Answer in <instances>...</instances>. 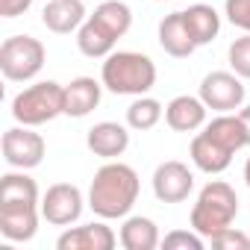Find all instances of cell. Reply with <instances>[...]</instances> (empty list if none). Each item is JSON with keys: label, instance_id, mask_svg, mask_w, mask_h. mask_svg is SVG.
Returning a JSON list of instances; mask_svg holds the SVG:
<instances>
[{"label": "cell", "instance_id": "obj_26", "mask_svg": "<svg viewBox=\"0 0 250 250\" xmlns=\"http://www.w3.org/2000/svg\"><path fill=\"white\" fill-rule=\"evenodd\" d=\"M165 250H203V235L200 232H188V229H174L162 238Z\"/></svg>", "mask_w": 250, "mask_h": 250}, {"label": "cell", "instance_id": "obj_24", "mask_svg": "<svg viewBox=\"0 0 250 250\" xmlns=\"http://www.w3.org/2000/svg\"><path fill=\"white\" fill-rule=\"evenodd\" d=\"M162 121V103L159 100H153V97H139L136 103H130V109H127V124L133 130H139V133H145V130H153L156 124Z\"/></svg>", "mask_w": 250, "mask_h": 250}, {"label": "cell", "instance_id": "obj_13", "mask_svg": "<svg viewBox=\"0 0 250 250\" xmlns=\"http://www.w3.org/2000/svg\"><path fill=\"white\" fill-rule=\"evenodd\" d=\"M165 121H168V127L177 130V133H194L197 127H203V121H206V103L200 97L180 94V97H174L165 106Z\"/></svg>", "mask_w": 250, "mask_h": 250}, {"label": "cell", "instance_id": "obj_31", "mask_svg": "<svg viewBox=\"0 0 250 250\" xmlns=\"http://www.w3.org/2000/svg\"><path fill=\"white\" fill-rule=\"evenodd\" d=\"M244 180H247V186H250V159H247V165H244Z\"/></svg>", "mask_w": 250, "mask_h": 250}, {"label": "cell", "instance_id": "obj_29", "mask_svg": "<svg viewBox=\"0 0 250 250\" xmlns=\"http://www.w3.org/2000/svg\"><path fill=\"white\" fill-rule=\"evenodd\" d=\"M33 6V0H0V15L3 18H18Z\"/></svg>", "mask_w": 250, "mask_h": 250}, {"label": "cell", "instance_id": "obj_19", "mask_svg": "<svg viewBox=\"0 0 250 250\" xmlns=\"http://www.w3.org/2000/svg\"><path fill=\"white\" fill-rule=\"evenodd\" d=\"M209 139H215L218 145H224L229 153L247 147V130H244V124L238 115H229V112H221L215 121L206 124V130H203Z\"/></svg>", "mask_w": 250, "mask_h": 250}, {"label": "cell", "instance_id": "obj_12", "mask_svg": "<svg viewBox=\"0 0 250 250\" xmlns=\"http://www.w3.org/2000/svg\"><path fill=\"white\" fill-rule=\"evenodd\" d=\"M85 142H88V150L94 156L115 159V156H121L130 147V133H127V127H121V124H115V121H100V124H94V127L88 130Z\"/></svg>", "mask_w": 250, "mask_h": 250}, {"label": "cell", "instance_id": "obj_18", "mask_svg": "<svg viewBox=\"0 0 250 250\" xmlns=\"http://www.w3.org/2000/svg\"><path fill=\"white\" fill-rule=\"evenodd\" d=\"M115 36L100 24V21H94L91 15L85 18V24L77 30V47H80V53L83 56H88V59H103V56H109L112 50H115Z\"/></svg>", "mask_w": 250, "mask_h": 250}, {"label": "cell", "instance_id": "obj_30", "mask_svg": "<svg viewBox=\"0 0 250 250\" xmlns=\"http://www.w3.org/2000/svg\"><path fill=\"white\" fill-rule=\"evenodd\" d=\"M238 118H241V124H244V130H247V147H250V106H244V109L238 112Z\"/></svg>", "mask_w": 250, "mask_h": 250}, {"label": "cell", "instance_id": "obj_28", "mask_svg": "<svg viewBox=\"0 0 250 250\" xmlns=\"http://www.w3.org/2000/svg\"><path fill=\"white\" fill-rule=\"evenodd\" d=\"M227 18L232 27L250 33V0H227V6H224Z\"/></svg>", "mask_w": 250, "mask_h": 250}, {"label": "cell", "instance_id": "obj_10", "mask_svg": "<svg viewBox=\"0 0 250 250\" xmlns=\"http://www.w3.org/2000/svg\"><path fill=\"white\" fill-rule=\"evenodd\" d=\"M39 229L36 203H0V232L9 241H30Z\"/></svg>", "mask_w": 250, "mask_h": 250}, {"label": "cell", "instance_id": "obj_15", "mask_svg": "<svg viewBox=\"0 0 250 250\" xmlns=\"http://www.w3.org/2000/svg\"><path fill=\"white\" fill-rule=\"evenodd\" d=\"M42 21L50 33H59V36L74 33L85 24V6L83 0H47Z\"/></svg>", "mask_w": 250, "mask_h": 250}, {"label": "cell", "instance_id": "obj_23", "mask_svg": "<svg viewBox=\"0 0 250 250\" xmlns=\"http://www.w3.org/2000/svg\"><path fill=\"white\" fill-rule=\"evenodd\" d=\"M94 21H100L115 39H121V36H127V30L133 27V12H130V6L127 3H121V0H106V3H100L97 9H94V15H91Z\"/></svg>", "mask_w": 250, "mask_h": 250}, {"label": "cell", "instance_id": "obj_2", "mask_svg": "<svg viewBox=\"0 0 250 250\" xmlns=\"http://www.w3.org/2000/svg\"><path fill=\"white\" fill-rule=\"evenodd\" d=\"M100 80L112 94H136V97H142L156 83V65L145 53L118 50V53L106 56Z\"/></svg>", "mask_w": 250, "mask_h": 250}, {"label": "cell", "instance_id": "obj_7", "mask_svg": "<svg viewBox=\"0 0 250 250\" xmlns=\"http://www.w3.org/2000/svg\"><path fill=\"white\" fill-rule=\"evenodd\" d=\"M3 159L18 171L36 168L44 159V139L30 127H12L3 133Z\"/></svg>", "mask_w": 250, "mask_h": 250}, {"label": "cell", "instance_id": "obj_32", "mask_svg": "<svg viewBox=\"0 0 250 250\" xmlns=\"http://www.w3.org/2000/svg\"><path fill=\"white\" fill-rule=\"evenodd\" d=\"M162 3H165V0H162Z\"/></svg>", "mask_w": 250, "mask_h": 250}, {"label": "cell", "instance_id": "obj_4", "mask_svg": "<svg viewBox=\"0 0 250 250\" xmlns=\"http://www.w3.org/2000/svg\"><path fill=\"white\" fill-rule=\"evenodd\" d=\"M59 115H65V85L53 80L30 85L12 100V118L24 127H42Z\"/></svg>", "mask_w": 250, "mask_h": 250}, {"label": "cell", "instance_id": "obj_6", "mask_svg": "<svg viewBox=\"0 0 250 250\" xmlns=\"http://www.w3.org/2000/svg\"><path fill=\"white\" fill-rule=\"evenodd\" d=\"M200 100L206 103V109L215 112H235L244 103V85L238 74L229 71H212L203 77L200 83Z\"/></svg>", "mask_w": 250, "mask_h": 250}, {"label": "cell", "instance_id": "obj_20", "mask_svg": "<svg viewBox=\"0 0 250 250\" xmlns=\"http://www.w3.org/2000/svg\"><path fill=\"white\" fill-rule=\"evenodd\" d=\"M118 238H121V244L127 247V250H153L156 244H162V241H159L156 224H153L150 218H142V215L124 221Z\"/></svg>", "mask_w": 250, "mask_h": 250}, {"label": "cell", "instance_id": "obj_27", "mask_svg": "<svg viewBox=\"0 0 250 250\" xmlns=\"http://www.w3.org/2000/svg\"><path fill=\"white\" fill-rule=\"evenodd\" d=\"M209 241H212V247H218V250H250V238H247L244 232H238L235 227L221 229V232L212 235Z\"/></svg>", "mask_w": 250, "mask_h": 250}, {"label": "cell", "instance_id": "obj_17", "mask_svg": "<svg viewBox=\"0 0 250 250\" xmlns=\"http://www.w3.org/2000/svg\"><path fill=\"white\" fill-rule=\"evenodd\" d=\"M232 156H235V153H229L224 145H218V142L209 139L206 133L194 136V142H191V162H194L200 171H206V174H221V171H227L229 162H232Z\"/></svg>", "mask_w": 250, "mask_h": 250}, {"label": "cell", "instance_id": "obj_8", "mask_svg": "<svg viewBox=\"0 0 250 250\" xmlns=\"http://www.w3.org/2000/svg\"><path fill=\"white\" fill-rule=\"evenodd\" d=\"M83 215V191L71 183H56L42 197V218L53 227H68Z\"/></svg>", "mask_w": 250, "mask_h": 250}, {"label": "cell", "instance_id": "obj_5", "mask_svg": "<svg viewBox=\"0 0 250 250\" xmlns=\"http://www.w3.org/2000/svg\"><path fill=\"white\" fill-rule=\"evenodd\" d=\"M44 44L33 36H12L0 47V71L12 83H27L44 68Z\"/></svg>", "mask_w": 250, "mask_h": 250}, {"label": "cell", "instance_id": "obj_1", "mask_svg": "<svg viewBox=\"0 0 250 250\" xmlns=\"http://www.w3.org/2000/svg\"><path fill=\"white\" fill-rule=\"evenodd\" d=\"M139 200V174L124 162H106L88 188V206L100 218H124Z\"/></svg>", "mask_w": 250, "mask_h": 250}, {"label": "cell", "instance_id": "obj_22", "mask_svg": "<svg viewBox=\"0 0 250 250\" xmlns=\"http://www.w3.org/2000/svg\"><path fill=\"white\" fill-rule=\"evenodd\" d=\"M0 203H39V186L33 177L21 174H3L0 180Z\"/></svg>", "mask_w": 250, "mask_h": 250}, {"label": "cell", "instance_id": "obj_16", "mask_svg": "<svg viewBox=\"0 0 250 250\" xmlns=\"http://www.w3.org/2000/svg\"><path fill=\"white\" fill-rule=\"evenodd\" d=\"M103 85L94 77H77L65 85V115L71 118H85L91 109L100 106Z\"/></svg>", "mask_w": 250, "mask_h": 250}, {"label": "cell", "instance_id": "obj_21", "mask_svg": "<svg viewBox=\"0 0 250 250\" xmlns=\"http://www.w3.org/2000/svg\"><path fill=\"white\" fill-rule=\"evenodd\" d=\"M186 24H188V33H191V39H194L197 47H200V44H209V42L218 36V30H221L218 12H215L212 6H206V3L188 6V9H186Z\"/></svg>", "mask_w": 250, "mask_h": 250}, {"label": "cell", "instance_id": "obj_14", "mask_svg": "<svg viewBox=\"0 0 250 250\" xmlns=\"http://www.w3.org/2000/svg\"><path fill=\"white\" fill-rule=\"evenodd\" d=\"M159 44L165 53L177 56V59H186L194 53V39L188 33V24H186V12H171L162 18L159 24Z\"/></svg>", "mask_w": 250, "mask_h": 250}, {"label": "cell", "instance_id": "obj_11", "mask_svg": "<svg viewBox=\"0 0 250 250\" xmlns=\"http://www.w3.org/2000/svg\"><path fill=\"white\" fill-rule=\"evenodd\" d=\"M121 238L106 227V224H85L65 229L56 241L59 250H112Z\"/></svg>", "mask_w": 250, "mask_h": 250}, {"label": "cell", "instance_id": "obj_9", "mask_svg": "<svg viewBox=\"0 0 250 250\" xmlns=\"http://www.w3.org/2000/svg\"><path fill=\"white\" fill-rule=\"evenodd\" d=\"M194 188V174L188 171V165L171 159L162 162L153 174V194L162 203H183Z\"/></svg>", "mask_w": 250, "mask_h": 250}, {"label": "cell", "instance_id": "obj_25", "mask_svg": "<svg viewBox=\"0 0 250 250\" xmlns=\"http://www.w3.org/2000/svg\"><path fill=\"white\" fill-rule=\"evenodd\" d=\"M229 68L241 80H250V33L229 44Z\"/></svg>", "mask_w": 250, "mask_h": 250}, {"label": "cell", "instance_id": "obj_3", "mask_svg": "<svg viewBox=\"0 0 250 250\" xmlns=\"http://www.w3.org/2000/svg\"><path fill=\"white\" fill-rule=\"evenodd\" d=\"M235 215H238V197H235L232 186L224 180H212L203 186V191L191 209V229L200 232L203 238H212L221 229L232 227Z\"/></svg>", "mask_w": 250, "mask_h": 250}]
</instances>
